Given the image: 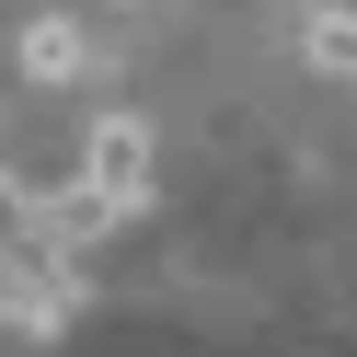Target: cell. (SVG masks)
<instances>
[{"label":"cell","instance_id":"3","mask_svg":"<svg viewBox=\"0 0 357 357\" xmlns=\"http://www.w3.org/2000/svg\"><path fill=\"white\" fill-rule=\"evenodd\" d=\"M300 58L323 81H357V12H311V24H300Z\"/></svg>","mask_w":357,"mask_h":357},{"label":"cell","instance_id":"2","mask_svg":"<svg viewBox=\"0 0 357 357\" xmlns=\"http://www.w3.org/2000/svg\"><path fill=\"white\" fill-rule=\"evenodd\" d=\"M12 58H24V81H47V93H58V81L81 70V24H58V12H35V24H24V47H12Z\"/></svg>","mask_w":357,"mask_h":357},{"label":"cell","instance_id":"1","mask_svg":"<svg viewBox=\"0 0 357 357\" xmlns=\"http://www.w3.org/2000/svg\"><path fill=\"white\" fill-rule=\"evenodd\" d=\"M70 185L104 196L116 219H139V208H150V127H139V116H104L93 139H81V173H70Z\"/></svg>","mask_w":357,"mask_h":357}]
</instances>
